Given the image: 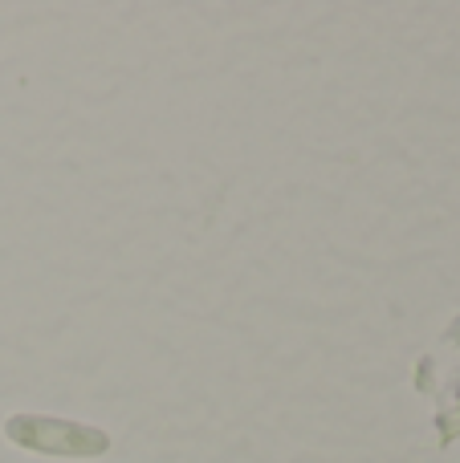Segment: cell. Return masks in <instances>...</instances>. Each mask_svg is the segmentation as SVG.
I'll list each match as a JSON object with an SVG mask.
<instances>
[{"mask_svg":"<svg viewBox=\"0 0 460 463\" xmlns=\"http://www.w3.org/2000/svg\"><path fill=\"white\" fill-rule=\"evenodd\" d=\"M5 439L33 456L53 459H98L110 451V435L102 427L73 423V419L37 415V411H16L5 419Z\"/></svg>","mask_w":460,"mask_h":463,"instance_id":"1","label":"cell"}]
</instances>
